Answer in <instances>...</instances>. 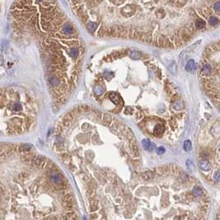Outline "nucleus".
Here are the masks:
<instances>
[{
  "mask_svg": "<svg viewBox=\"0 0 220 220\" xmlns=\"http://www.w3.org/2000/svg\"><path fill=\"white\" fill-rule=\"evenodd\" d=\"M184 149H185L186 152H189L192 149V143L190 140H186L184 142Z\"/></svg>",
  "mask_w": 220,
  "mask_h": 220,
  "instance_id": "12",
  "label": "nucleus"
},
{
  "mask_svg": "<svg viewBox=\"0 0 220 220\" xmlns=\"http://www.w3.org/2000/svg\"><path fill=\"white\" fill-rule=\"evenodd\" d=\"M164 132H165V125L163 124H158L154 128L153 134L155 136H161L162 135Z\"/></svg>",
  "mask_w": 220,
  "mask_h": 220,
  "instance_id": "3",
  "label": "nucleus"
},
{
  "mask_svg": "<svg viewBox=\"0 0 220 220\" xmlns=\"http://www.w3.org/2000/svg\"><path fill=\"white\" fill-rule=\"evenodd\" d=\"M109 97H110V98H111V101H112V102H114L115 104L118 105V104L120 103V97L119 95H117L116 93H111V94L109 95Z\"/></svg>",
  "mask_w": 220,
  "mask_h": 220,
  "instance_id": "6",
  "label": "nucleus"
},
{
  "mask_svg": "<svg viewBox=\"0 0 220 220\" xmlns=\"http://www.w3.org/2000/svg\"><path fill=\"white\" fill-rule=\"evenodd\" d=\"M193 195H195V197H198L203 195V190L202 189L200 188L199 186H195L193 188Z\"/></svg>",
  "mask_w": 220,
  "mask_h": 220,
  "instance_id": "9",
  "label": "nucleus"
},
{
  "mask_svg": "<svg viewBox=\"0 0 220 220\" xmlns=\"http://www.w3.org/2000/svg\"><path fill=\"white\" fill-rule=\"evenodd\" d=\"M142 145H143V149H149L152 144H151L149 139H144L142 140Z\"/></svg>",
  "mask_w": 220,
  "mask_h": 220,
  "instance_id": "14",
  "label": "nucleus"
},
{
  "mask_svg": "<svg viewBox=\"0 0 220 220\" xmlns=\"http://www.w3.org/2000/svg\"><path fill=\"white\" fill-rule=\"evenodd\" d=\"M50 179L53 180V182L56 184H61L62 183V178L60 176V174L57 172H52L50 174Z\"/></svg>",
  "mask_w": 220,
  "mask_h": 220,
  "instance_id": "4",
  "label": "nucleus"
},
{
  "mask_svg": "<svg viewBox=\"0 0 220 220\" xmlns=\"http://www.w3.org/2000/svg\"><path fill=\"white\" fill-rule=\"evenodd\" d=\"M165 151L166 150L163 147H160L157 149V154H163L164 153H165Z\"/></svg>",
  "mask_w": 220,
  "mask_h": 220,
  "instance_id": "23",
  "label": "nucleus"
},
{
  "mask_svg": "<svg viewBox=\"0 0 220 220\" xmlns=\"http://www.w3.org/2000/svg\"><path fill=\"white\" fill-rule=\"evenodd\" d=\"M31 144H22V145L19 148V151L20 152H27V151L31 149Z\"/></svg>",
  "mask_w": 220,
  "mask_h": 220,
  "instance_id": "18",
  "label": "nucleus"
},
{
  "mask_svg": "<svg viewBox=\"0 0 220 220\" xmlns=\"http://www.w3.org/2000/svg\"><path fill=\"white\" fill-rule=\"evenodd\" d=\"M194 67H195V61L193 60H190L188 63L186 64V70L188 71V72H191L194 69Z\"/></svg>",
  "mask_w": 220,
  "mask_h": 220,
  "instance_id": "11",
  "label": "nucleus"
},
{
  "mask_svg": "<svg viewBox=\"0 0 220 220\" xmlns=\"http://www.w3.org/2000/svg\"><path fill=\"white\" fill-rule=\"evenodd\" d=\"M199 77L206 94L220 101V41L209 45L204 51Z\"/></svg>",
  "mask_w": 220,
  "mask_h": 220,
  "instance_id": "1",
  "label": "nucleus"
},
{
  "mask_svg": "<svg viewBox=\"0 0 220 220\" xmlns=\"http://www.w3.org/2000/svg\"><path fill=\"white\" fill-rule=\"evenodd\" d=\"M199 167L204 172H209V171L211 170V163H210L208 160H205V159H200Z\"/></svg>",
  "mask_w": 220,
  "mask_h": 220,
  "instance_id": "2",
  "label": "nucleus"
},
{
  "mask_svg": "<svg viewBox=\"0 0 220 220\" xmlns=\"http://www.w3.org/2000/svg\"><path fill=\"white\" fill-rule=\"evenodd\" d=\"M130 58H132L133 60H139V59H140V57H141V54L139 51L133 50V51L130 52Z\"/></svg>",
  "mask_w": 220,
  "mask_h": 220,
  "instance_id": "10",
  "label": "nucleus"
},
{
  "mask_svg": "<svg viewBox=\"0 0 220 220\" xmlns=\"http://www.w3.org/2000/svg\"><path fill=\"white\" fill-rule=\"evenodd\" d=\"M97 24L95 23V22H89V23H88L87 25V29H88V31H89L90 32H93L95 30H96V28H97Z\"/></svg>",
  "mask_w": 220,
  "mask_h": 220,
  "instance_id": "15",
  "label": "nucleus"
},
{
  "mask_svg": "<svg viewBox=\"0 0 220 220\" xmlns=\"http://www.w3.org/2000/svg\"><path fill=\"white\" fill-rule=\"evenodd\" d=\"M101 120H102V122L106 124H110L112 122V118H111V116H108V115H104Z\"/></svg>",
  "mask_w": 220,
  "mask_h": 220,
  "instance_id": "13",
  "label": "nucleus"
},
{
  "mask_svg": "<svg viewBox=\"0 0 220 220\" xmlns=\"http://www.w3.org/2000/svg\"><path fill=\"white\" fill-rule=\"evenodd\" d=\"M50 83L53 85V86H58L60 84V81L57 78L55 77H50Z\"/></svg>",
  "mask_w": 220,
  "mask_h": 220,
  "instance_id": "19",
  "label": "nucleus"
},
{
  "mask_svg": "<svg viewBox=\"0 0 220 220\" xmlns=\"http://www.w3.org/2000/svg\"><path fill=\"white\" fill-rule=\"evenodd\" d=\"M213 179H214L215 181L220 182V170H218L217 172H215L214 175H213Z\"/></svg>",
  "mask_w": 220,
  "mask_h": 220,
  "instance_id": "21",
  "label": "nucleus"
},
{
  "mask_svg": "<svg viewBox=\"0 0 220 220\" xmlns=\"http://www.w3.org/2000/svg\"><path fill=\"white\" fill-rule=\"evenodd\" d=\"M79 54V50L77 47H73L69 51V55L73 59H76Z\"/></svg>",
  "mask_w": 220,
  "mask_h": 220,
  "instance_id": "8",
  "label": "nucleus"
},
{
  "mask_svg": "<svg viewBox=\"0 0 220 220\" xmlns=\"http://www.w3.org/2000/svg\"><path fill=\"white\" fill-rule=\"evenodd\" d=\"M153 176V173L152 172H147L143 174V178H144L145 180H149L150 178H152Z\"/></svg>",
  "mask_w": 220,
  "mask_h": 220,
  "instance_id": "20",
  "label": "nucleus"
},
{
  "mask_svg": "<svg viewBox=\"0 0 220 220\" xmlns=\"http://www.w3.org/2000/svg\"><path fill=\"white\" fill-rule=\"evenodd\" d=\"M213 9L216 12H220V2H217L213 4Z\"/></svg>",
  "mask_w": 220,
  "mask_h": 220,
  "instance_id": "22",
  "label": "nucleus"
},
{
  "mask_svg": "<svg viewBox=\"0 0 220 220\" xmlns=\"http://www.w3.org/2000/svg\"><path fill=\"white\" fill-rule=\"evenodd\" d=\"M63 31L65 34H71L73 32V27L70 25H65L63 28Z\"/></svg>",
  "mask_w": 220,
  "mask_h": 220,
  "instance_id": "16",
  "label": "nucleus"
},
{
  "mask_svg": "<svg viewBox=\"0 0 220 220\" xmlns=\"http://www.w3.org/2000/svg\"><path fill=\"white\" fill-rule=\"evenodd\" d=\"M209 23L213 26V27H215L218 23H219V18L217 17L216 16H212L209 19Z\"/></svg>",
  "mask_w": 220,
  "mask_h": 220,
  "instance_id": "7",
  "label": "nucleus"
},
{
  "mask_svg": "<svg viewBox=\"0 0 220 220\" xmlns=\"http://www.w3.org/2000/svg\"><path fill=\"white\" fill-rule=\"evenodd\" d=\"M184 103L182 102L181 101H174L173 104H172V107L175 109L176 111H180V110H182L184 108Z\"/></svg>",
  "mask_w": 220,
  "mask_h": 220,
  "instance_id": "5",
  "label": "nucleus"
},
{
  "mask_svg": "<svg viewBox=\"0 0 220 220\" xmlns=\"http://www.w3.org/2000/svg\"><path fill=\"white\" fill-rule=\"evenodd\" d=\"M22 109V106H21V105L20 104H16L15 106H13V110L14 111H20Z\"/></svg>",
  "mask_w": 220,
  "mask_h": 220,
  "instance_id": "24",
  "label": "nucleus"
},
{
  "mask_svg": "<svg viewBox=\"0 0 220 220\" xmlns=\"http://www.w3.org/2000/svg\"><path fill=\"white\" fill-rule=\"evenodd\" d=\"M94 93H96L97 95H98V96H100V95H101L104 93L103 87L101 86H96L94 87Z\"/></svg>",
  "mask_w": 220,
  "mask_h": 220,
  "instance_id": "17",
  "label": "nucleus"
}]
</instances>
